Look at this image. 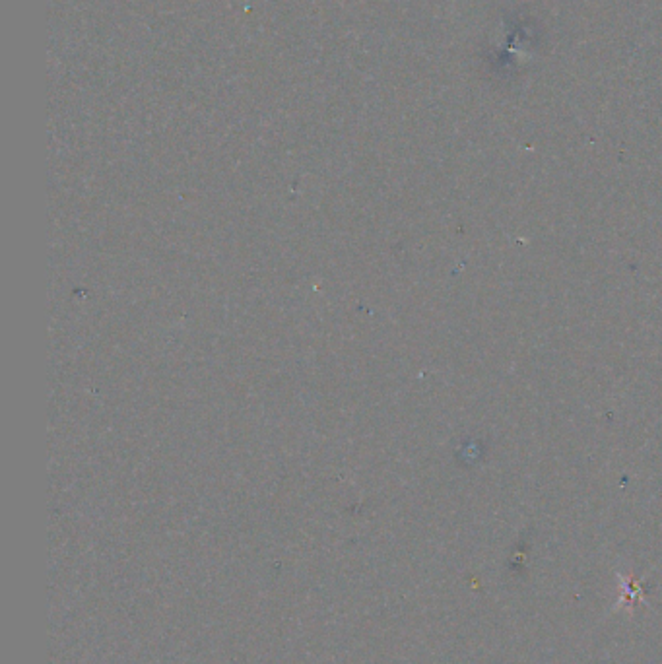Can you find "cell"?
I'll list each match as a JSON object with an SVG mask.
<instances>
[{
  "instance_id": "6da1fadb",
  "label": "cell",
  "mask_w": 662,
  "mask_h": 664,
  "mask_svg": "<svg viewBox=\"0 0 662 664\" xmlns=\"http://www.w3.org/2000/svg\"><path fill=\"white\" fill-rule=\"evenodd\" d=\"M620 581L624 583V597L620 598V606H628V608L637 606V602L643 597L645 589L641 585H637L635 581L622 577V575H620Z\"/></svg>"
}]
</instances>
